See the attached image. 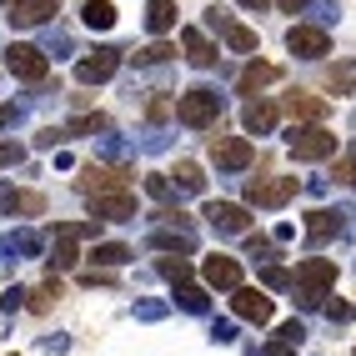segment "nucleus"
<instances>
[{
    "instance_id": "13",
    "label": "nucleus",
    "mask_w": 356,
    "mask_h": 356,
    "mask_svg": "<svg viewBox=\"0 0 356 356\" xmlns=\"http://www.w3.org/2000/svg\"><path fill=\"white\" fill-rule=\"evenodd\" d=\"M206 26H216V31L226 35V45H231V51H256V31L236 26V20H231L221 6H211V10H206Z\"/></svg>"
},
{
    "instance_id": "27",
    "label": "nucleus",
    "mask_w": 356,
    "mask_h": 356,
    "mask_svg": "<svg viewBox=\"0 0 356 356\" xmlns=\"http://www.w3.org/2000/svg\"><path fill=\"white\" fill-rule=\"evenodd\" d=\"M96 261H101V266H121V261H131V246L106 241V246H96Z\"/></svg>"
},
{
    "instance_id": "3",
    "label": "nucleus",
    "mask_w": 356,
    "mask_h": 356,
    "mask_svg": "<svg viewBox=\"0 0 356 356\" xmlns=\"http://www.w3.org/2000/svg\"><path fill=\"white\" fill-rule=\"evenodd\" d=\"M296 286L306 291V301H321L326 286H337V261H326V256H306L301 266H296Z\"/></svg>"
},
{
    "instance_id": "9",
    "label": "nucleus",
    "mask_w": 356,
    "mask_h": 356,
    "mask_svg": "<svg viewBox=\"0 0 356 356\" xmlns=\"http://www.w3.org/2000/svg\"><path fill=\"white\" fill-rule=\"evenodd\" d=\"M231 306H236V316L241 321H256V326H266L271 321V296L266 291H251V286H236V296H231Z\"/></svg>"
},
{
    "instance_id": "7",
    "label": "nucleus",
    "mask_w": 356,
    "mask_h": 356,
    "mask_svg": "<svg viewBox=\"0 0 356 356\" xmlns=\"http://www.w3.org/2000/svg\"><path fill=\"white\" fill-rule=\"evenodd\" d=\"M6 65H10V76H20V81H45V76H51V65H45V56L35 51V45H10Z\"/></svg>"
},
{
    "instance_id": "1",
    "label": "nucleus",
    "mask_w": 356,
    "mask_h": 356,
    "mask_svg": "<svg viewBox=\"0 0 356 356\" xmlns=\"http://www.w3.org/2000/svg\"><path fill=\"white\" fill-rule=\"evenodd\" d=\"M216 115H221V96H216V90H206V86L186 90V96L176 101V121H181V126H191V131L216 126Z\"/></svg>"
},
{
    "instance_id": "2",
    "label": "nucleus",
    "mask_w": 356,
    "mask_h": 356,
    "mask_svg": "<svg viewBox=\"0 0 356 356\" xmlns=\"http://www.w3.org/2000/svg\"><path fill=\"white\" fill-rule=\"evenodd\" d=\"M291 156L296 161H326V156H337V136L321 121H306V126L291 131Z\"/></svg>"
},
{
    "instance_id": "6",
    "label": "nucleus",
    "mask_w": 356,
    "mask_h": 356,
    "mask_svg": "<svg viewBox=\"0 0 356 356\" xmlns=\"http://www.w3.org/2000/svg\"><path fill=\"white\" fill-rule=\"evenodd\" d=\"M211 161H216L221 171H246L251 165V140L246 136H216L211 140Z\"/></svg>"
},
{
    "instance_id": "23",
    "label": "nucleus",
    "mask_w": 356,
    "mask_h": 356,
    "mask_svg": "<svg viewBox=\"0 0 356 356\" xmlns=\"http://www.w3.org/2000/svg\"><path fill=\"white\" fill-rule=\"evenodd\" d=\"M146 26H151L156 35L176 31V0H151V6H146Z\"/></svg>"
},
{
    "instance_id": "17",
    "label": "nucleus",
    "mask_w": 356,
    "mask_h": 356,
    "mask_svg": "<svg viewBox=\"0 0 356 356\" xmlns=\"http://www.w3.org/2000/svg\"><path fill=\"white\" fill-rule=\"evenodd\" d=\"M281 106H286L291 121H326V111H331L321 96H312V90H291V96L281 101Z\"/></svg>"
},
{
    "instance_id": "10",
    "label": "nucleus",
    "mask_w": 356,
    "mask_h": 356,
    "mask_svg": "<svg viewBox=\"0 0 356 356\" xmlns=\"http://www.w3.org/2000/svg\"><path fill=\"white\" fill-rule=\"evenodd\" d=\"M115 70H121V51H111V45H101V51H90L81 65H76V76L86 86H96V81H111Z\"/></svg>"
},
{
    "instance_id": "25",
    "label": "nucleus",
    "mask_w": 356,
    "mask_h": 356,
    "mask_svg": "<svg viewBox=\"0 0 356 356\" xmlns=\"http://www.w3.org/2000/svg\"><path fill=\"white\" fill-rule=\"evenodd\" d=\"M176 181L186 186V191H201V186H206V176H201L196 161H176Z\"/></svg>"
},
{
    "instance_id": "12",
    "label": "nucleus",
    "mask_w": 356,
    "mask_h": 356,
    "mask_svg": "<svg viewBox=\"0 0 356 356\" xmlns=\"http://www.w3.org/2000/svg\"><path fill=\"white\" fill-rule=\"evenodd\" d=\"M90 231H96V221H90V226H60V241L51 246V271H70V266H76V261H81L76 241L90 236Z\"/></svg>"
},
{
    "instance_id": "35",
    "label": "nucleus",
    "mask_w": 356,
    "mask_h": 356,
    "mask_svg": "<svg viewBox=\"0 0 356 356\" xmlns=\"http://www.w3.org/2000/svg\"><path fill=\"white\" fill-rule=\"evenodd\" d=\"M276 6H281V10H291V15H296V10L306 6V0H276Z\"/></svg>"
},
{
    "instance_id": "14",
    "label": "nucleus",
    "mask_w": 356,
    "mask_h": 356,
    "mask_svg": "<svg viewBox=\"0 0 356 356\" xmlns=\"http://www.w3.org/2000/svg\"><path fill=\"white\" fill-rule=\"evenodd\" d=\"M206 286H216V291H236L241 286V261L236 256H206Z\"/></svg>"
},
{
    "instance_id": "29",
    "label": "nucleus",
    "mask_w": 356,
    "mask_h": 356,
    "mask_svg": "<svg viewBox=\"0 0 356 356\" xmlns=\"http://www.w3.org/2000/svg\"><path fill=\"white\" fill-rule=\"evenodd\" d=\"M181 306H186V312H206V291L186 281V286H181Z\"/></svg>"
},
{
    "instance_id": "24",
    "label": "nucleus",
    "mask_w": 356,
    "mask_h": 356,
    "mask_svg": "<svg viewBox=\"0 0 356 356\" xmlns=\"http://www.w3.org/2000/svg\"><path fill=\"white\" fill-rule=\"evenodd\" d=\"M81 20H86L90 31H111V26H115V6H111V0H86Z\"/></svg>"
},
{
    "instance_id": "21",
    "label": "nucleus",
    "mask_w": 356,
    "mask_h": 356,
    "mask_svg": "<svg viewBox=\"0 0 356 356\" xmlns=\"http://www.w3.org/2000/svg\"><path fill=\"white\" fill-rule=\"evenodd\" d=\"M337 231H341V211H326V206H316L312 216H306V236H312V241H331Z\"/></svg>"
},
{
    "instance_id": "19",
    "label": "nucleus",
    "mask_w": 356,
    "mask_h": 356,
    "mask_svg": "<svg viewBox=\"0 0 356 356\" xmlns=\"http://www.w3.org/2000/svg\"><path fill=\"white\" fill-rule=\"evenodd\" d=\"M181 51H186V60H191V65H216V45H211L196 26L181 31Z\"/></svg>"
},
{
    "instance_id": "32",
    "label": "nucleus",
    "mask_w": 356,
    "mask_h": 356,
    "mask_svg": "<svg viewBox=\"0 0 356 356\" xmlns=\"http://www.w3.org/2000/svg\"><path fill=\"white\" fill-rule=\"evenodd\" d=\"M356 86V65H346V70H331V90H351Z\"/></svg>"
},
{
    "instance_id": "28",
    "label": "nucleus",
    "mask_w": 356,
    "mask_h": 356,
    "mask_svg": "<svg viewBox=\"0 0 356 356\" xmlns=\"http://www.w3.org/2000/svg\"><path fill=\"white\" fill-rule=\"evenodd\" d=\"M156 271H161L165 281H186V276H191V266H186L181 256H161V261H156Z\"/></svg>"
},
{
    "instance_id": "5",
    "label": "nucleus",
    "mask_w": 356,
    "mask_h": 356,
    "mask_svg": "<svg viewBox=\"0 0 356 356\" xmlns=\"http://www.w3.org/2000/svg\"><path fill=\"white\" fill-rule=\"evenodd\" d=\"M286 51L301 56V60H321V56L331 51V35H326L321 26H291V31H286Z\"/></svg>"
},
{
    "instance_id": "30",
    "label": "nucleus",
    "mask_w": 356,
    "mask_h": 356,
    "mask_svg": "<svg viewBox=\"0 0 356 356\" xmlns=\"http://www.w3.org/2000/svg\"><path fill=\"white\" fill-rule=\"evenodd\" d=\"M165 56H171V45H161V40H156V45H146V51L136 56V65H161Z\"/></svg>"
},
{
    "instance_id": "20",
    "label": "nucleus",
    "mask_w": 356,
    "mask_h": 356,
    "mask_svg": "<svg viewBox=\"0 0 356 356\" xmlns=\"http://www.w3.org/2000/svg\"><path fill=\"white\" fill-rule=\"evenodd\" d=\"M271 81H281V65H271V60H251V65L241 70V90H246V96L266 90Z\"/></svg>"
},
{
    "instance_id": "33",
    "label": "nucleus",
    "mask_w": 356,
    "mask_h": 356,
    "mask_svg": "<svg viewBox=\"0 0 356 356\" xmlns=\"http://www.w3.org/2000/svg\"><path fill=\"white\" fill-rule=\"evenodd\" d=\"M146 115H151V121H165V115H176V101H151Z\"/></svg>"
},
{
    "instance_id": "18",
    "label": "nucleus",
    "mask_w": 356,
    "mask_h": 356,
    "mask_svg": "<svg viewBox=\"0 0 356 356\" xmlns=\"http://www.w3.org/2000/svg\"><path fill=\"white\" fill-rule=\"evenodd\" d=\"M276 121H281V106H271V101H251V106L241 111V126H246L251 136H271Z\"/></svg>"
},
{
    "instance_id": "15",
    "label": "nucleus",
    "mask_w": 356,
    "mask_h": 356,
    "mask_svg": "<svg viewBox=\"0 0 356 356\" xmlns=\"http://www.w3.org/2000/svg\"><path fill=\"white\" fill-rule=\"evenodd\" d=\"M10 6V26H40L60 10V0H6Z\"/></svg>"
},
{
    "instance_id": "11",
    "label": "nucleus",
    "mask_w": 356,
    "mask_h": 356,
    "mask_svg": "<svg viewBox=\"0 0 356 356\" xmlns=\"http://www.w3.org/2000/svg\"><path fill=\"white\" fill-rule=\"evenodd\" d=\"M206 221L216 226V231H231V236H246V231H251L246 206H236V201H211V206H206Z\"/></svg>"
},
{
    "instance_id": "31",
    "label": "nucleus",
    "mask_w": 356,
    "mask_h": 356,
    "mask_svg": "<svg viewBox=\"0 0 356 356\" xmlns=\"http://www.w3.org/2000/svg\"><path fill=\"white\" fill-rule=\"evenodd\" d=\"M337 181H346V186H356V151L337 161Z\"/></svg>"
},
{
    "instance_id": "16",
    "label": "nucleus",
    "mask_w": 356,
    "mask_h": 356,
    "mask_svg": "<svg viewBox=\"0 0 356 356\" xmlns=\"http://www.w3.org/2000/svg\"><path fill=\"white\" fill-rule=\"evenodd\" d=\"M126 176L121 171H115V165H86V171H81V191L86 196H96V191H126Z\"/></svg>"
},
{
    "instance_id": "36",
    "label": "nucleus",
    "mask_w": 356,
    "mask_h": 356,
    "mask_svg": "<svg viewBox=\"0 0 356 356\" xmlns=\"http://www.w3.org/2000/svg\"><path fill=\"white\" fill-rule=\"evenodd\" d=\"M241 6H256V10H261V6H266V0H241Z\"/></svg>"
},
{
    "instance_id": "34",
    "label": "nucleus",
    "mask_w": 356,
    "mask_h": 356,
    "mask_svg": "<svg viewBox=\"0 0 356 356\" xmlns=\"http://www.w3.org/2000/svg\"><path fill=\"white\" fill-rule=\"evenodd\" d=\"M146 186H151V196H171V186H165V176H151Z\"/></svg>"
},
{
    "instance_id": "8",
    "label": "nucleus",
    "mask_w": 356,
    "mask_h": 356,
    "mask_svg": "<svg viewBox=\"0 0 356 356\" xmlns=\"http://www.w3.org/2000/svg\"><path fill=\"white\" fill-rule=\"evenodd\" d=\"M90 211H96L101 221H131L136 216V196H131V186L126 191H96L90 196Z\"/></svg>"
},
{
    "instance_id": "22",
    "label": "nucleus",
    "mask_w": 356,
    "mask_h": 356,
    "mask_svg": "<svg viewBox=\"0 0 356 356\" xmlns=\"http://www.w3.org/2000/svg\"><path fill=\"white\" fill-rule=\"evenodd\" d=\"M0 206L15 211V216H40V211H45V196H40V191H0Z\"/></svg>"
},
{
    "instance_id": "26",
    "label": "nucleus",
    "mask_w": 356,
    "mask_h": 356,
    "mask_svg": "<svg viewBox=\"0 0 356 356\" xmlns=\"http://www.w3.org/2000/svg\"><path fill=\"white\" fill-rule=\"evenodd\" d=\"M56 301H60V281H45L40 291H31V312H51Z\"/></svg>"
},
{
    "instance_id": "4",
    "label": "nucleus",
    "mask_w": 356,
    "mask_h": 356,
    "mask_svg": "<svg viewBox=\"0 0 356 356\" xmlns=\"http://www.w3.org/2000/svg\"><path fill=\"white\" fill-rule=\"evenodd\" d=\"M291 196H296V176H271V181H251L246 186V201L251 206H266V211L286 206Z\"/></svg>"
}]
</instances>
